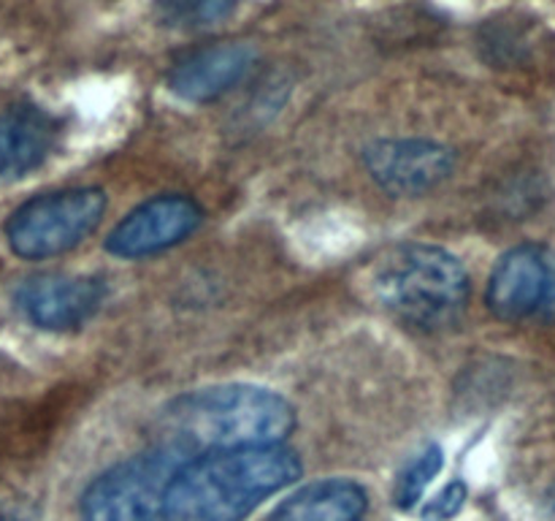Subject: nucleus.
Listing matches in <instances>:
<instances>
[{
    "label": "nucleus",
    "instance_id": "3",
    "mask_svg": "<svg viewBox=\"0 0 555 521\" xmlns=\"http://www.w3.org/2000/svg\"><path fill=\"white\" fill-rule=\"evenodd\" d=\"M374 293L390 315L423 331L459 323L469 302V275L450 250L406 242L390 247L374 269Z\"/></svg>",
    "mask_w": 555,
    "mask_h": 521
},
{
    "label": "nucleus",
    "instance_id": "11",
    "mask_svg": "<svg viewBox=\"0 0 555 521\" xmlns=\"http://www.w3.org/2000/svg\"><path fill=\"white\" fill-rule=\"evenodd\" d=\"M60 125L36 103H14L0 112V179H20L41 166L57 144Z\"/></svg>",
    "mask_w": 555,
    "mask_h": 521
},
{
    "label": "nucleus",
    "instance_id": "8",
    "mask_svg": "<svg viewBox=\"0 0 555 521\" xmlns=\"http://www.w3.org/2000/svg\"><path fill=\"white\" fill-rule=\"evenodd\" d=\"M369 177L390 195H426L453 174L450 147L428 139H379L363 150Z\"/></svg>",
    "mask_w": 555,
    "mask_h": 521
},
{
    "label": "nucleus",
    "instance_id": "1",
    "mask_svg": "<svg viewBox=\"0 0 555 521\" xmlns=\"http://www.w3.org/2000/svg\"><path fill=\"white\" fill-rule=\"evenodd\" d=\"M301 478V456L285 445L206 450L171 478L163 521H244L266 497Z\"/></svg>",
    "mask_w": 555,
    "mask_h": 521
},
{
    "label": "nucleus",
    "instance_id": "9",
    "mask_svg": "<svg viewBox=\"0 0 555 521\" xmlns=\"http://www.w3.org/2000/svg\"><path fill=\"white\" fill-rule=\"evenodd\" d=\"M16 307L38 329L68 331L85 326L101 309L106 285L101 277L87 275H47L27 277L16 288Z\"/></svg>",
    "mask_w": 555,
    "mask_h": 521
},
{
    "label": "nucleus",
    "instance_id": "7",
    "mask_svg": "<svg viewBox=\"0 0 555 521\" xmlns=\"http://www.w3.org/2000/svg\"><path fill=\"white\" fill-rule=\"evenodd\" d=\"M204 223V209L184 193H163L130 209L108 231L106 250L117 258H150L195 233Z\"/></svg>",
    "mask_w": 555,
    "mask_h": 521
},
{
    "label": "nucleus",
    "instance_id": "4",
    "mask_svg": "<svg viewBox=\"0 0 555 521\" xmlns=\"http://www.w3.org/2000/svg\"><path fill=\"white\" fill-rule=\"evenodd\" d=\"M193 454L190 445L171 437L117 461L85 488L81 521H163L168 483Z\"/></svg>",
    "mask_w": 555,
    "mask_h": 521
},
{
    "label": "nucleus",
    "instance_id": "10",
    "mask_svg": "<svg viewBox=\"0 0 555 521\" xmlns=\"http://www.w3.org/2000/svg\"><path fill=\"white\" fill-rule=\"evenodd\" d=\"M258 49L247 41H217L182 54L168 68V90L190 103H209L253 74Z\"/></svg>",
    "mask_w": 555,
    "mask_h": 521
},
{
    "label": "nucleus",
    "instance_id": "2",
    "mask_svg": "<svg viewBox=\"0 0 555 521\" xmlns=\"http://www.w3.org/2000/svg\"><path fill=\"white\" fill-rule=\"evenodd\" d=\"M171 437L193 450H231L282 445L296 429V410L263 385L228 383L190 391L166 410Z\"/></svg>",
    "mask_w": 555,
    "mask_h": 521
},
{
    "label": "nucleus",
    "instance_id": "5",
    "mask_svg": "<svg viewBox=\"0 0 555 521\" xmlns=\"http://www.w3.org/2000/svg\"><path fill=\"white\" fill-rule=\"evenodd\" d=\"M101 188H65L27 199L5 220V242L25 260L63 255L98 231L106 215Z\"/></svg>",
    "mask_w": 555,
    "mask_h": 521
},
{
    "label": "nucleus",
    "instance_id": "16",
    "mask_svg": "<svg viewBox=\"0 0 555 521\" xmlns=\"http://www.w3.org/2000/svg\"><path fill=\"white\" fill-rule=\"evenodd\" d=\"M0 521H20V519H11V516H0Z\"/></svg>",
    "mask_w": 555,
    "mask_h": 521
},
{
    "label": "nucleus",
    "instance_id": "14",
    "mask_svg": "<svg viewBox=\"0 0 555 521\" xmlns=\"http://www.w3.org/2000/svg\"><path fill=\"white\" fill-rule=\"evenodd\" d=\"M444 465V456L439 445H426L410 465L401 470L393 486V503L399 510H412L426 494L428 483L439 475Z\"/></svg>",
    "mask_w": 555,
    "mask_h": 521
},
{
    "label": "nucleus",
    "instance_id": "13",
    "mask_svg": "<svg viewBox=\"0 0 555 521\" xmlns=\"http://www.w3.org/2000/svg\"><path fill=\"white\" fill-rule=\"evenodd\" d=\"M238 0H155L157 20L177 30H198L233 14Z\"/></svg>",
    "mask_w": 555,
    "mask_h": 521
},
{
    "label": "nucleus",
    "instance_id": "15",
    "mask_svg": "<svg viewBox=\"0 0 555 521\" xmlns=\"http://www.w3.org/2000/svg\"><path fill=\"white\" fill-rule=\"evenodd\" d=\"M466 483L464 481H450L448 486L439 488L431 499H426L421 516L426 521H450L461 513L466 503Z\"/></svg>",
    "mask_w": 555,
    "mask_h": 521
},
{
    "label": "nucleus",
    "instance_id": "12",
    "mask_svg": "<svg viewBox=\"0 0 555 521\" xmlns=\"http://www.w3.org/2000/svg\"><path fill=\"white\" fill-rule=\"evenodd\" d=\"M369 510V492L350 478H328L298 488L293 497L276 505L269 521H363Z\"/></svg>",
    "mask_w": 555,
    "mask_h": 521
},
{
    "label": "nucleus",
    "instance_id": "6",
    "mask_svg": "<svg viewBox=\"0 0 555 521\" xmlns=\"http://www.w3.org/2000/svg\"><path fill=\"white\" fill-rule=\"evenodd\" d=\"M488 309L504 323H555V250L518 244L496 260L488 280Z\"/></svg>",
    "mask_w": 555,
    "mask_h": 521
}]
</instances>
